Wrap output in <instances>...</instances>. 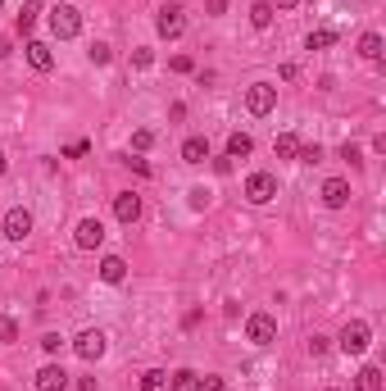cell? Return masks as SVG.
I'll list each match as a JSON object with an SVG mask.
<instances>
[{
    "mask_svg": "<svg viewBox=\"0 0 386 391\" xmlns=\"http://www.w3.org/2000/svg\"><path fill=\"white\" fill-rule=\"evenodd\" d=\"M51 32L60 37V41H73V37L82 32V14H77L73 5H55L51 9Z\"/></svg>",
    "mask_w": 386,
    "mask_h": 391,
    "instance_id": "6da1fadb",
    "label": "cell"
},
{
    "mask_svg": "<svg viewBox=\"0 0 386 391\" xmlns=\"http://www.w3.org/2000/svg\"><path fill=\"white\" fill-rule=\"evenodd\" d=\"M368 337H373L368 323H364V319H350V323L341 328V337H336V346H341L345 355H364V350H368Z\"/></svg>",
    "mask_w": 386,
    "mask_h": 391,
    "instance_id": "7a4b0ae2",
    "label": "cell"
},
{
    "mask_svg": "<svg viewBox=\"0 0 386 391\" xmlns=\"http://www.w3.org/2000/svg\"><path fill=\"white\" fill-rule=\"evenodd\" d=\"M154 27H159L164 41H178L182 32H187V18H182V5H164L159 18H154Z\"/></svg>",
    "mask_w": 386,
    "mask_h": 391,
    "instance_id": "3957f363",
    "label": "cell"
},
{
    "mask_svg": "<svg viewBox=\"0 0 386 391\" xmlns=\"http://www.w3.org/2000/svg\"><path fill=\"white\" fill-rule=\"evenodd\" d=\"M273 105H277V87H268V82H255V87L246 91V110L259 114V119H264V114H273Z\"/></svg>",
    "mask_w": 386,
    "mask_h": 391,
    "instance_id": "277c9868",
    "label": "cell"
},
{
    "mask_svg": "<svg viewBox=\"0 0 386 391\" xmlns=\"http://www.w3.org/2000/svg\"><path fill=\"white\" fill-rule=\"evenodd\" d=\"M105 346H109V341H105V332H100V328L77 332V341H73V350L86 359V364H91V359H100V355H105Z\"/></svg>",
    "mask_w": 386,
    "mask_h": 391,
    "instance_id": "5b68a950",
    "label": "cell"
},
{
    "mask_svg": "<svg viewBox=\"0 0 386 391\" xmlns=\"http://www.w3.org/2000/svg\"><path fill=\"white\" fill-rule=\"evenodd\" d=\"M246 337L255 341V346H268V341L277 337V323H273V314H264V310H259V314H250V319H246Z\"/></svg>",
    "mask_w": 386,
    "mask_h": 391,
    "instance_id": "8992f818",
    "label": "cell"
},
{
    "mask_svg": "<svg viewBox=\"0 0 386 391\" xmlns=\"http://www.w3.org/2000/svg\"><path fill=\"white\" fill-rule=\"evenodd\" d=\"M273 196H277V183L268 173H250L246 178V200H250V205H268Z\"/></svg>",
    "mask_w": 386,
    "mask_h": 391,
    "instance_id": "52a82bcc",
    "label": "cell"
},
{
    "mask_svg": "<svg viewBox=\"0 0 386 391\" xmlns=\"http://www.w3.org/2000/svg\"><path fill=\"white\" fill-rule=\"evenodd\" d=\"M73 241H77V251H95V246L105 241V223L100 218H82L77 232H73Z\"/></svg>",
    "mask_w": 386,
    "mask_h": 391,
    "instance_id": "ba28073f",
    "label": "cell"
},
{
    "mask_svg": "<svg viewBox=\"0 0 386 391\" xmlns=\"http://www.w3.org/2000/svg\"><path fill=\"white\" fill-rule=\"evenodd\" d=\"M5 237L9 241H27V237H32V214H27V209H9L5 214Z\"/></svg>",
    "mask_w": 386,
    "mask_h": 391,
    "instance_id": "9c48e42d",
    "label": "cell"
},
{
    "mask_svg": "<svg viewBox=\"0 0 386 391\" xmlns=\"http://www.w3.org/2000/svg\"><path fill=\"white\" fill-rule=\"evenodd\" d=\"M323 205L327 209H345L350 205V183H345V178H327L323 183Z\"/></svg>",
    "mask_w": 386,
    "mask_h": 391,
    "instance_id": "30bf717a",
    "label": "cell"
},
{
    "mask_svg": "<svg viewBox=\"0 0 386 391\" xmlns=\"http://www.w3.org/2000/svg\"><path fill=\"white\" fill-rule=\"evenodd\" d=\"M114 218H119V223H137L141 218V196L137 192H119L114 196Z\"/></svg>",
    "mask_w": 386,
    "mask_h": 391,
    "instance_id": "8fae6325",
    "label": "cell"
},
{
    "mask_svg": "<svg viewBox=\"0 0 386 391\" xmlns=\"http://www.w3.org/2000/svg\"><path fill=\"white\" fill-rule=\"evenodd\" d=\"M69 387V373H64L60 364H46L41 373H36V391H64Z\"/></svg>",
    "mask_w": 386,
    "mask_h": 391,
    "instance_id": "7c38bea8",
    "label": "cell"
},
{
    "mask_svg": "<svg viewBox=\"0 0 386 391\" xmlns=\"http://www.w3.org/2000/svg\"><path fill=\"white\" fill-rule=\"evenodd\" d=\"M27 64H32L36 73H51V69H55L51 46H46V41H27Z\"/></svg>",
    "mask_w": 386,
    "mask_h": 391,
    "instance_id": "4fadbf2b",
    "label": "cell"
},
{
    "mask_svg": "<svg viewBox=\"0 0 386 391\" xmlns=\"http://www.w3.org/2000/svg\"><path fill=\"white\" fill-rule=\"evenodd\" d=\"M128 278V264L119 260V255H105L100 260V282H123Z\"/></svg>",
    "mask_w": 386,
    "mask_h": 391,
    "instance_id": "5bb4252c",
    "label": "cell"
},
{
    "mask_svg": "<svg viewBox=\"0 0 386 391\" xmlns=\"http://www.w3.org/2000/svg\"><path fill=\"white\" fill-rule=\"evenodd\" d=\"M182 159H187V164H205V159H209V141H205V137H187Z\"/></svg>",
    "mask_w": 386,
    "mask_h": 391,
    "instance_id": "9a60e30c",
    "label": "cell"
},
{
    "mask_svg": "<svg viewBox=\"0 0 386 391\" xmlns=\"http://www.w3.org/2000/svg\"><path fill=\"white\" fill-rule=\"evenodd\" d=\"M359 55H364L368 64H382V37H378V32H364V37H359Z\"/></svg>",
    "mask_w": 386,
    "mask_h": 391,
    "instance_id": "2e32d148",
    "label": "cell"
},
{
    "mask_svg": "<svg viewBox=\"0 0 386 391\" xmlns=\"http://www.w3.org/2000/svg\"><path fill=\"white\" fill-rule=\"evenodd\" d=\"M273 155H277V159H295V155H300V141H295V132H282V137L273 141Z\"/></svg>",
    "mask_w": 386,
    "mask_h": 391,
    "instance_id": "e0dca14e",
    "label": "cell"
},
{
    "mask_svg": "<svg viewBox=\"0 0 386 391\" xmlns=\"http://www.w3.org/2000/svg\"><path fill=\"white\" fill-rule=\"evenodd\" d=\"M168 391H200V373H191V369H178V373L168 378Z\"/></svg>",
    "mask_w": 386,
    "mask_h": 391,
    "instance_id": "ac0fdd59",
    "label": "cell"
},
{
    "mask_svg": "<svg viewBox=\"0 0 386 391\" xmlns=\"http://www.w3.org/2000/svg\"><path fill=\"white\" fill-rule=\"evenodd\" d=\"M250 150H255V141H250L246 132H232L227 137V159H246Z\"/></svg>",
    "mask_w": 386,
    "mask_h": 391,
    "instance_id": "d6986e66",
    "label": "cell"
},
{
    "mask_svg": "<svg viewBox=\"0 0 386 391\" xmlns=\"http://www.w3.org/2000/svg\"><path fill=\"white\" fill-rule=\"evenodd\" d=\"M36 18H41V5H36V0H23V9H18V32H32Z\"/></svg>",
    "mask_w": 386,
    "mask_h": 391,
    "instance_id": "ffe728a7",
    "label": "cell"
},
{
    "mask_svg": "<svg viewBox=\"0 0 386 391\" xmlns=\"http://www.w3.org/2000/svg\"><path fill=\"white\" fill-rule=\"evenodd\" d=\"M354 391H382V369H378V364L359 369V383H354Z\"/></svg>",
    "mask_w": 386,
    "mask_h": 391,
    "instance_id": "44dd1931",
    "label": "cell"
},
{
    "mask_svg": "<svg viewBox=\"0 0 386 391\" xmlns=\"http://www.w3.org/2000/svg\"><path fill=\"white\" fill-rule=\"evenodd\" d=\"M327 46H336V32H332V27H318V32L305 37V51H327Z\"/></svg>",
    "mask_w": 386,
    "mask_h": 391,
    "instance_id": "7402d4cb",
    "label": "cell"
},
{
    "mask_svg": "<svg viewBox=\"0 0 386 391\" xmlns=\"http://www.w3.org/2000/svg\"><path fill=\"white\" fill-rule=\"evenodd\" d=\"M273 14H277V9L268 5V0H259V5H250V23H255V27H273Z\"/></svg>",
    "mask_w": 386,
    "mask_h": 391,
    "instance_id": "603a6c76",
    "label": "cell"
},
{
    "mask_svg": "<svg viewBox=\"0 0 386 391\" xmlns=\"http://www.w3.org/2000/svg\"><path fill=\"white\" fill-rule=\"evenodd\" d=\"M164 387H168V373H159V369L141 373V391H164Z\"/></svg>",
    "mask_w": 386,
    "mask_h": 391,
    "instance_id": "cb8c5ba5",
    "label": "cell"
},
{
    "mask_svg": "<svg viewBox=\"0 0 386 391\" xmlns=\"http://www.w3.org/2000/svg\"><path fill=\"white\" fill-rule=\"evenodd\" d=\"M109 60H114V51H109L105 41H95V46H91V64H95V69H105Z\"/></svg>",
    "mask_w": 386,
    "mask_h": 391,
    "instance_id": "d4e9b609",
    "label": "cell"
},
{
    "mask_svg": "<svg viewBox=\"0 0 386 391\" xmlns=\"http://www.w3.org/2000/svg\"><path fill=\"white\" fill-rule=\"evenodd\" d=\"M41 350H46V355H60V350H64V337H60V332H46V337H41Z\"/></svg>",
    "mask_w": 386,
    "mask_h": 391,
    "instance_id": "484cf974",
    "label": "cell"
},
{
    "mask_svg": "<svg viewBox=\"0 0 386 391\" xmlns=\"http://www.w3.org/2000/svg\"><path fill=\"white\" fill-rule=\"evenodd\" d=\"M327 346H332V341H327L323 332H314V337H309V355H314V359H318V355H327Z\"/></svg>",
    "mask_w": 386,
    "mask_h": 391,
    "instance_id": "4316f807",
    "label": "cell"
},
{
    "mask_svg": "<svg viewBox=\"0 0 386 391\" xmlns=\"http://www.w3.org/2000/svg\"><path fill=\"white\" fill-rule=\"evenodd\" d=\"M132 146H137V150H150V146H154V132H150V128L132 132Z\"/></svg>",
    "mask_w": 386,
    "mask_h": 391,
    "instance_id": "83f0119b",
    "label": "cell"
},
{
    "mask_svg": "<svg viewBox=\"0 0 386 391\" xmlns=\"http://www.w3.org/2000/svg\"><path fill=\"white\" fill-rule=\"evenodd\" d=\"M295 159H305V164H318V159H323V146H318V141H314V146H300V155H295Z\"/></svg>",
    "mask_w": 386,
    "mask_h": 391,
    "instance_id": "f1b7e54d",
    "label": "cell"
},
{
    "mask_svg": "<svg viewBox=\"0 0 386 391\" xmlns=\"http://www.w3.org/2000/svg\"><path fill=\"white\" fill-rule=\"evenodd\" d=\"M0 341H18V323L14 319H0Z\"/></svg>",
    "mask_w": 386,
    "mask_h": 391,
    "instance_id": "f546056e",
    "label": "cell"
},
{
    "mask_svg": "<svg viewBox=\"0 0 386 391\" xmlns=\"http://www.w3.org/2000/svg\"><path fill=\"white\" fill-rule=\"evenodd\" d=\"M132 64H137V69H150V64H154V51H146V46H141V51H132Z\"/></svg>",
    "mask_w": 386,
    "mask_h": 391,
    "instance_id": "4dcf8cb0",
    "label": "cell"
},
{
    "mask_svg": "<svg viewBox=\"0 0 386 391\" xmlns=\"http://www.w3.org/2000/svg\"><path fill=\"white\" fill-rule=\"evenodd\" d=\"M341 159H350V164H354V168H359V164H364V155H359V146H350V141H345V146H341Z\"/></svg>",
    "mask_w": 386,
    "mask_h": 391,
    "instance_id": "1f68e13d",
    "label": "cell"
},
{
    "mask_svg": "<svg viewBox=\"0 0 386 391\" xmlns=\"http://www.w3.org/2000/svg\"><path fill=\"white\" fill-rule=\"evenodd\" d=\"M86 155V141H73V146H64V159H82Z\"/></svg>",
    "mask_w": 386,
    "mask_h": 391,
    "instance_id": "d6a6232c",
    "label": "cell"
},
{
    "mask_svg": "<svg viewBox=\"0 0 386 391\" xmlns=\"http://www.w3.org/2000/svg\"><path fill=\"white\" fill-rule=\"evenodd\" d=\"M209 205V192L205 187H196V192H191V209H205Z\"/></svg>",
    "mask_w": 386,
    "mask_h": 391,
    "instance_id": "836d02e7",
    "label": "cell"
},
{
    "mask_svg": "<svg viewBox=\"0 0 386 391\" xmlns=\"http://www.w3.org/2000/svg\"><path fill=\"white\" fill-rule=\"evenodd\" d=\"M191 69H196V64H191L187 55H173V73H191Z\"/></svg>",
    "mask_w": 386,
    "mask_h": 391,
    "instance_id": "e575fe53",
    "label": "cell"
},
{
    "mask_svg": "<svg viewBox=\"0 0 386 391\" xmlns=\"http://www.w3.org/2000/svg\"><path fill=\"white\" fill-rule=\"evenodd\" d=\"M128 168H132V173H141V178H150V164H146V159H128Z\"/></svg>",
    "mask_w": 386,
    "mask_h": 391,
    "instance_id": "d590c367",
    "label": "cell"
},
{
    "mask_svg": "<svg viewBox=\"0 0 386 391\" xmlns=\"http://www.w3.org/2000/svg\"><path fill=\"white\" fill-rule=\"evenodd\" d=\"M205 9H209V14L218 18V14H227V0H205Z\"/></svg>",
    "mask_w": 386,
    "mask_h": 391,
    "instance_id": "8d00e7d4",
    "label": "cell"
},
{
    "mask_svg": "<svg viewBox=\"0 0 386 391\" xmlns=\"http://www.w3.org/2000/svg\"><path fill=\"white\" fill-rule=\"evenodd\" d=\"M200 391H223V378H200Z\"/></svg>",
    "mask_w": 386,
    "mask_h": 391,
    "instance_id": "74e56055",
    "label": "cell"
},
{
    "mask_svg": "<svg viewBox=\"0 0 386 391\" xmlns=\"http://www.w3.org/2000/svg\"><path fill=\"white\" fill-rule=\"evenodd\" d=\"M14 55V46H9V37H0V60H9Z\"/></svg>",
    "mask_w": 386,
    "mask_h": 391,
    "instance_id": "f35d334b",
    "label": "cell"
},
{
    "mask_svg": "<svg viewBox=\"0 0 386 391\" xmlns=\"http://www.w3.org/2000/svg\"><path fill=\"white\" fill-rule=\"evenodd\" d=\"M268 5H273V9H295L300 0H268Z\"/></svg>",
    "mask_w": 386,
    "mask_h": 391,
    "instance_id": "ab89813d",
    "label": "cell"
},
{
    "mask_svg": "<svg viewBox=\"0 0 386 391\" xmlns=\"http://www.w3.org/2000/svg\"><path fill=\"white\" fill-rule=\"evenodd\" d=\"M0 173H5V150H0Z\"/></svg>",
    "mask_w": 386,
    "mask_h": 391,
    "instance_id": "60d3db41",
    "label": "cell"
},
{
    "mask_svg": "<svg viewBox=\"0 0 386 391\" xmlns=\"http://www.w3.org/2000/svg\"><path fill=\"white\" fill-rule=\"evenodd\" d=\"M0 5H5V0H0Z\"/></svg>",
    "mask_w": 386,
    "mask_h": 391,
    "instance_id": "b9f144b4",
    "label": "cell"
}]
</instances>
